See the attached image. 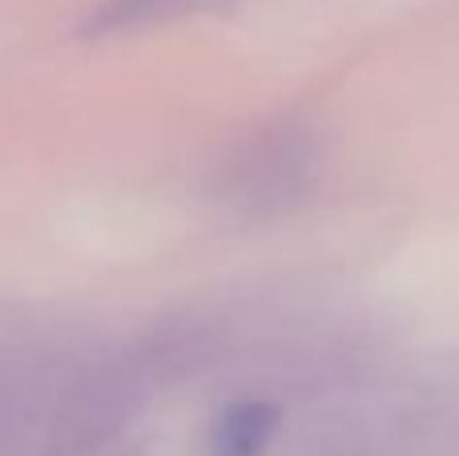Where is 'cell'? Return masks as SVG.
Wrapping results in <instances>:
<instances>
[{"label": "cell", "mask_w": 459, "mask_h": 456, "mask_svg": "<svg viewBox=\"0 0 459 456\" xmlns=\"http://www.w3.org/2000/svg\"><path fill=\"white\" fill-rule=\"evenodd\" d=\"M270 441V412L262 404H234L214 428V456H262Z\"/></svg>", "instance_id": "obj_1"}, {"label": "cell", "mask_w": 459, "mask_h": 456, "mask_svg": "<svg viewBox=\"0 0 459 456\" xmlns=\"http://www.w3.org/2000/svg\"><path fill=\"white\" fill-rule=\"evenodd\" d=\"M190 0H109L101 8L93 29H121V24H137V21H150V16H161L169 8H182Z\"/></svg>", "instance_id": "obj_2"}]
</instances>
